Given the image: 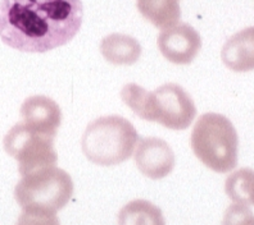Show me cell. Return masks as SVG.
I'll return each instance as SVG.
<instances>
[{
  "instance_id": "6da1fadb",
  "label": "cell",
  "mask_w": 254,
  "mask_h": 225,
  "mask_svg": "<svg viewBox=\"0 0 254 225\" xmlns=\"http://www.w3.org/2000/svg\"><path fill=\"white\" fill-rule=\"evenodd\" d=\"M81 0H0V39L23 52L61 47L80 31Z\"/></svg>"
},
{
  "instance_id": "7a4b0ae2",
  "label": "cell",
  "mask_w": 254,
  "mask_h": 225,
  "mask_svg": "<svg viewBox=\"0 0 254 225\" xmlns=\"http://www.w3.org/2000/svg\"><path fill=\"white\" fill-rule=\"evenodd\" d=\"M121 99L137 117L157 122L168 130L189 128L196 115L189 93L176 84H166L153 92L136 84H127L121 91Z\"/></svg>"
},
{
  "instance_id": "3957f363",
  "label": "cell",
  "mask_w": 254,
  "mask_h": 225,
  "mask_svg": "<svg viewBox=\"0 0 254 225\" xmlns=\"http://www.w3.org/2000/svg\"><path fill=\"white\" fill-rule=\"evenodd\" d=\"M139 139L135 127L127 119L109 115L98 118L86 127L81 145L87 160L112 167L130 159Z\"/></svg>"
},
{
  "instance_id": "277c9868",
  "label": "cell",
  "mask_w": 254,
  "mask_h": 225,
  "mask_svg": "<svg viewBox=\"0 0 254 225\" xmlns=\"http://www.w3.org/2000/svg\"><path fill=\"white\" fill-rule=\"evenodd\" d=\"M190 145L201 164L216 173H229L238 165V133L225 115H201L192 130Z\"/></svg>"
},
{
  "instance_id": "5b68a950",
  "label": "cell",
  "mask_w": 254,
  "mask_h": 225,
  "mask_svg": "<svg viewBox=\"0 0 254 225\" xmlns=\"http://www.w3.org/2000/svg\"><path fill=\"white\" fill-rule=\"evenodd\" d=\"M73 182L65 170L48 167L22 177L14 188V198L23 210L57 213L71 200Z\"/></svg>"
},
{
  "instance_id": "8992f818",
  "label": "cell",
  "mask_w": 254,
  "mask_h": 225,
  "mask_svg": "<svg viewBox=\"0 0 254 225\" xmlns=\"http://www.w3.org/2000/svg\"><path fill=\"white\" fill-rule=\"evenodd\" d=\"M56 135L39 132L25 123L13 127L4 137V150L18 161L22 177L43 168L54 167L58 160L54 150Z\"/></svg>"
},
{
  "instance_id": "52a82bcc",
  "label": "cell",
  "mask_w": 254,
  "mask_h": 225,
  "mask_svg": "<svg viewBox=\"0 0 254 225\" xmlns=\"http://www.w3.org/2000/svg\"><path fill=\"white\" fill-rule=\"evenodd\" d=\"M158 49L174 64H190L201 47V37L188 23L166 28L158 36Z\"/></svg>"
},
{
  "instance_id": "ba28073f",
  "label": "cell",
  "mask_w": 254,
  "mask_h": 225,
  "mask_svg": "<svg viewBox=\"0 0 254 225\" xmlns=\"http://www.w3.org/2000/svg\"><path fill=\"white\" fill-rule=\"evenodd\" d=\"M135 163L140 173L150 179H162L175 167V154L167 142L161 138L139 139Z\"/></svg>"
},
{
  "instance_id": "9c48e42d",
  "label": "cell",
  "mask_w": 254,
  "mask_h": 225,
  "mask_svg": "<svg viewBox=\"0 0 254 225\" xmlns=\"http://www.w3.org/2000/svg\"><path fill=\"white\" fill-rule=\"evenodd\" d=\"M23 123L39 132L56 135L62 122V111L54 100L47 96H31L21 106Z\"/></svg>"
},
{
  "instance_id": "30bf717a",
  "label": "cell",
  "mask_w": 254,
  "mask_h": 225,
  "mask_svg": "<svg viewBox=\"0 0 254 225\" xmlns=\"http://www.w3.org/2000/svg\"><path fill=\"white\" fill-rule=\"evenodd\" d=\"M221 58L227 68L234 72H251L254 69V26L244 28L230 37L221 51Z\"/></svg>"
},
{
  "instance_id": "8fae6325",
  "label": "cell",
  "mask_w": 254,
  "mask_h": 225,
  "mask_svg": "<svg viewBox=\"0 0 254 225\" xmlns=\"http://www.w3.org/2000/svg\"><path fill=\"white\" fill-rule=\"evenodd\" d=\"M100 51L111 64L132 65L141 55V45L128 35L112 34L102 40Z\"/></svg>"
},
{
  "instance_id": "7c38bea8",
  "label": "cell",
  "mask_w": 254,
  "mask_h": 225,
  "mask_svg": "<svg viewBox=\"0 0 254 225\" xmlns=\"http://www.w3.org/2000/svg\"><path fill=\"white\" fill-rule=\"evenodd\" d=\"M136 5L141 16L161 30L174 27L180 21V0H136Z\"/></svg>"
},
{
  "instance_id": "4fadbf2b",
  "label": "cell",
  "mask_w": 254,
  "mask_h": 225,
  "mask_svg": "<svg viewBox=\"0 0 254 225\" xmlns=\"http://www.w3.org/2000/svg\"><path fill=\"white\" fill-rule=\"evenodd\" d=\"M118 225H166L163 213L150 201L133 200L118 213Z\"/></svg>"
},
{
  "instance_id": "5bb4252c",
  "label": "cell",
  "mask_w": 254,
  "mask_h": 225,
  "mask_svg": "<svg viewBox=\"0 0 254 225\" xmlns=\"http://www.w3.org/2000/svg\"><path fill=\"white\" fill-rule=\"evenodd\" d=\"M225 191L229 198L238 205L249 206L254 192V170L243 168L226 179Z\"/></svg>"
},
{
  "instance_id": "9a60e30c",
  "label": "cell",
  "mask_w": 254,
  "mask_h": 225,
  "mask_svg": "<svg viewBox=\"0 0 254 225\" xmlns=\"http://www.w3.org/2000/svg\"><path fill=\"white\" fill-rule=\"evenodd\" d=\"M17 225H61L56 213L43 210H23Z\"/></svg>"
},
{
  "instance_id": "2e32d148",
  "label": "cell",
  "mask_w": 254,
  "mask_h": 225,
  "mask_svg": "<svg viewBox=\"0 0 254 225\" xmlns=\"http://www.w3.org/2000/svg\"><path fill=\"white\" fill-rule=\"evenodd\" d=\"M222 225H254L253 211L244 205H231L225 213Z\"/></svg>"
},
{
  "instance_id": "e0dca14e",
  "label": "cell",
  "mask_w": 254,
  "mask_h": 225,
  "mask_svg": "<svg viewBox=\"0 0 254 225\" xmlns=\"http://www.w3.org/2000/svg\"><path fill=\"white\" fill-rule=\"evenodd\" d=\"M252 205H254V192H253V197H252Z\"/></svg>"
}]
</instances>
